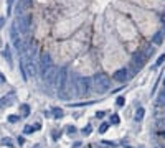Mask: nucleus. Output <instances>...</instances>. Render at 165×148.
<instances>
[{"instance_id": "obj_1", "label": "nucleus", "mask_w": 165, "mask_h": 148, "mask_svg": "<svg viewBox=\"0 0 165 148\" xmlns=\"http://www.w3.org/2000/svg\"><path fill=\"white\" fill-rule=\"evenodd\" d=\"M96 86H98L99 92H106V90H109V86H111L109 78L104 76V74H98V76H96Z\"/></svg>"}, {"instance_id": "obj_2", "label": "nucleus", "mask_w": 165, "mask_h": 148, "mask_svg": "<svg viewBox=\"0 0 165 148\" xmlns=\"http://www.w3.org/2000/svg\"><path fill=\"white\" fill-rule=\"evenodd\" d=\"M114 79L116 81H119V82H124L126 79H127V69H119L114 74Z\"/></svg>"}, {"instance_id": "obj_3", "label": "nucleus", "mask_w": 165, "mask_h": 148, "mask_svg": "<svg viewBox=\"0 0 165 148\" xmlns=\"http://www.w3.org/2000/svg\"><path fill=\"white\" fill-rule=\"evenodd\" d=\"M12 99H13V95H8V97L5 95V97H2V99H0V105H2V107H10L13 104Z\"/></svg>"}, {"instance_id": "obj_4", "label": "nucleus", "mask_w": 165, "mask_h": 148, "mask_svg": "<svg viewBox=\"0 0 165 148\" xmlns=\"http://www.w3.org/2000/svg\"><path fill=\"white\" fill-rule=\"evenodd\" d=\"M2 54H4V58H5V59H7V63H8V64H10V66H12V53H10V49H4V51H2Z\"/></svg>"}, {"instance_id": "obj_5", "label": "nucleus", "mask_w": 165, "mask_h": 148, "mask_svg": "<svg viewBox=\"0 0 165 148\" xmlns=\"http://www.w3.org/2000/svg\"><path fill=\"white\" fill-rule=\"evenodd\" d=\"M20 110H22V117H28V115H30V107L27 105V104L20 105Z\"/></svg>"}, {"instance_id": "obj_6", "label": "nucleus", "mask_w": 165, "mask_h": 148, "mask_svg": "<svg viewBox=\"0 0 165 148\" xmlns=\"http://www.w3.org/2000/svg\"><path fill=\"white\" fill-rule=\"evenodd\" d=\"M152 43H154V45H160V43H162V33L160 31H159L155 36L152 38Z\"/></svg>"}, {"instance_id": "obj_7", "label": "nucleus", "mask_w": 165, "mask_h": 148, "mask_svg": "<svg viewBox=\"0 0 165 148\" xmlns=\"http://www.w3.org/2000/svg\"><path fill=\"white\" fill-rule=\"evenodd\" d=\"M142 117H144V109L140 107L139 110H137V115H136V122H139V120H142Z\"/></svg>"}, {"instance_id": "obj_8", "label": "nucleus", "mask_w": 165, "mask_h": 148, "mask_svg": "<svg viewBox=\"0 0 165 148\" xmlns=\"http://www.w3.org/2000/svg\"><path fill=\"white\" fill-rule=\"evenodd\" d=\"M55 117H56V119H61V117H63V110H61V109H55Z\"/></svg>"}, {"instance_id": "obj_9", "label": "nucleus", "mask_w": 165, "mask_h": 148, "mask_svg": "<svg viewBox=\"0 0 165 148\" xmlns=\"http://www.w3.org/2000/svg\"><path fill=\"white\" fill-rule=\"evenodd\" d=\"M91 132H93V128H91V125H86V128H82V133H84V135H89Z\"/></svg>"}, {"instance_id": "obj_10", "label": "nucleus", "mask_w": 165, "mask_h": 148, "mask_svg": "<svg viewBox=\"0 0 165 148\" xmlns=\"http://www.w3.org/2000/svg\"><path fill=\"white\" fill-rule=\"evenodd\" d=\"M107 128H109V125H107V123H103V125H101V128H99V133H104V132H107Z\"/></svg>"}, {"instance_id": "obj_11", "label": "nucleus", "mask_w": 165, "mask_h": 148, "mask_svg": "<svg viewBox=\"0 0 165 148\" xmlns=\"http://www.w3.org/2000/svg\"><path fill=\"white\" fill-rule=\"evenodd\" d=\"M164 61H165V54H160V56H159V59H157V66H160Z\"/></svg>"}, {"instance_id": "obj_12", "label": "nucleus", "mask_w": 165, "mask_h": 148, "mask_svg": "<svg viewBox=\"0 0 165 148\" xmlns=\"http://www.w3.org/2000/svg\"><path fill=\"white\" fill-rule=\"evenodd\" d=\"M124 104H126V99H124V97H117V105L122 107Z\"/></svg>"}, {"instance_id": "obj_13", "label": "nucleus", "mask_w": 165, "mask_h": 148, "mask_svg": "<svg viewBox=\"0 0 165 148\" xmlns=\"http://www.w3.org/2000/svg\"><path fill=\"white\" fill-rule=\"evenodd\" d=\"M2 145H7V147H12V142H10V138H4V140H2Z\"/></svg>"}, {"instance_id": "obj_14", "label": "nucleus", "mask_w": 165, "mask_h": 148, "mask_svg": "<svg viewBox=\"0 0 165 148\" xmlns=\"http://www.w3.org/2000/svg\"><path fill=\"white\" fill-rule=\"evenodd\" d=\"M111 122L117 125V123H119V117H117V115H112V117H111Z\"/></svg>"}, {"instance_id": "obj_15", "label": "nucleus", "mask_w": 165, "mask_h": 148, "mask_svg": "<svg viewBox=\"0 0 165 148\" xmlns=\"http://www.w3.org/2000/svg\"><path fill=\"white\" fill-rule=\"evenodd\" d=\"M13 0H7V13H10V8H12Z\"/></svg>"}, {"instance_id": "obj_16", "label": "nucleus", "mask_w": 165, "mask_h": 148, "mask_svg": "<svg viewBox=\"0 0 165 148\" xmlns=\"http://www.w3.org/2000/svg\"><path fill=\"white\" fill-rule=\"evenodd\" d=\"M18 119H20L18 115H12V117H8V120H10V122H16Z\"/></svg>"}, {"instance_id": "obj_17", "label": "nucleus", "mask_w": 165, "mask_h": 148, "mask_svg": "<svg viewBox=\"0 0 165 148\" xmlns=\"http://www.w3.org/2000/svg\"><path fill=\"white\" fill-rule=\"evenodd\" d=\"M32 132H33L32 125H27V128H25V133H32Z\"/></svg>"}, {"instance_id": "obj_18", "label": "nucleus", "mask_w": 165, "mask_h": 148, "mask_svg": "<svg viewBox=\"0 0 165 148\" xmlns=\"http://www.w3.org/2000/svg\"><path fill=\"white\" fill-rule=\"evenodd\" d=\"M104 114H106V112H96V117H98V119H103Z\"/></svg>"}, {"instance_id": "obj_19", "label": "nucleus", "mask_w": 165, "mask_h": 148, "mask_svg": "<svg viewBox=\"0 0 165 148\" xmlns=\"http://www.w3.org/2000/svg\"><path fill=\"white\" fill-rule=\"evenodd\" d=\"M74 132H76V128H74V127H70V128H68V133H70V135H73Z\"/></svg>"}, {"instance_id": "obj_20", "label": "nucleus", "mask_w": 165, "mask_h": 148, "mask_svg": "<svg viewBox=\"0 0 165 148\" xmlns=\"http://www.w3.org/2000/svg\"><path fill=\"white\" fill-rule=\"evenodd\" d=\"M4 25H5V18L2 16V18H0V30L4 28Z\"/></svg>"}, {"instance_id": "obj_21", "label": "nucleus", "mask_w": 165, "mask_h": 148, "mask_svg": "<svg viewBox=\"0 0 165 148\" xmlns=\"http://www.w3.org/2000/svg\"><path fill=\"white\" fill-rule=\"evenodd\" d=\"M162 20H164V23H165V13H164V16H162Z\"/></svg>"}]
</instances>
